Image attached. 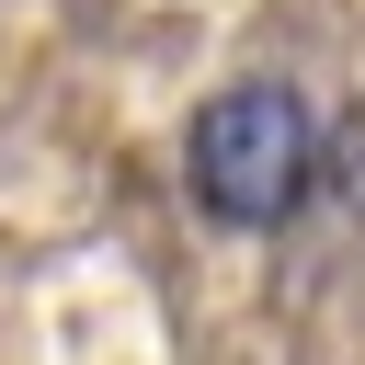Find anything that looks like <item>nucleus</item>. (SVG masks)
<instances>
[{"instance_id":"f257e3e1","label":"nucleus","mask_w":365,"mask_h":365,"mask_svg":"<svg viewBox=\"0 0 365 365\" xmlns=\"http://www.w3.org/2000/svg\"><path fill=\"white\" fill-rule=\"evenodd\" d=\"M182 182H194V205L217 217V228H285L308 194H319V125H308V103L285 91V80H228V91H205V114H194V137H182Z\"/></svg>"},{"instance_id":"f03ea898","label":"nucleus","mask_w":365,"mask_h":365,"mask_svg":"<svg viewBox=\"0 0 365 365\" xmlns=\"http://www.w3.org/2000/svg\"><path fill=\"white\" fill-rule=\"evenodd\" d=\"M342 194H354V205H365V125H354V137H342Z\"/></svg>"}]
</instances>
